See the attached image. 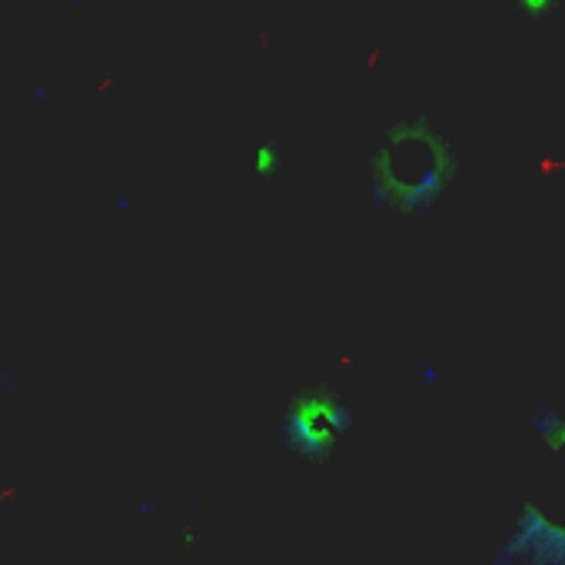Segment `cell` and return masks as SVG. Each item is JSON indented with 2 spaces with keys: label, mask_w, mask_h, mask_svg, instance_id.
Segmentation results:
<instances>
[{
  "label": "cell",
  "mask_w": 565,
  "mask_h": 565,
  "mask_svg": "<svg viewBox=\"0 0 565 565\" xmlns=\"http://www.w3.org/2000/svg\"><path fill=\"white\" fill-rule=\"evenodd\" d=\"M539 433H542L545 446L565 449V419H562V416L542 413V419H539Z\"/></svg>",
  "instance_id": "obj_3"
},
{
  "label": "cell",
  "mask_w": 565,
  "mask_h": 565,
  "mask_svg": "<svg viewBox=\"0 0 565 565\" xmlns=\"http://www.w3.org/2000/svg\"><path fill=\"white\" fill-rule=\"evenodd\" d=\"M370 173L372 193L379 196L382 207L402 217H423L456 180L459 156L429 117H413L386 130L370 160Z\"/></svg>",
  "instance_id": "obj_1"
},
{
  "label": "cell",
  "mask_w": 565,
  "mask_h": 565,
  "mask_svg": "<svg viewBox=\"0 0 565 565\" xmlns=\"http://www.w3.org/2000/svg\"><path fill=\"white\" fill-rule=\"evenodd\" d=\"M276 164H280V156H276V150H273V147H263V153H260V164H256V166H260L263 173H266V170H270V173H273V170H276Z\"/></svg>",
  "instance_id": "obj_5"
},
{
  "label": "cell",
  "mask_w": 565,
  "mask_h": 565,
  "mask_svg": "<svg viewBox=\"0 0 565 565\" xmlns=\"http://www.w3.org/2000/svg\"><path fill=\"white\" fill-rule=\"evenodd\" d=\"M196 542H200V532H196V525H183V549H186V552H193Z\"/></svg>",
  "instance_id": "obj_6"
},
{
  "label": "cell",
  "mask_w": 565,
  "mask_h": 565,
  "mask_svg": "<svg viewBox=\"0 0 565 565\" xmlns=\"http://www.w3.org/2000/svg\"><path fill=\"white\" fill-rule=\"evenodd\" d=\"M353 426V409L339 399L333 389L316 386L309 392H299L282 419L286 446L306 462H323L333 456L339 443V433Z\"/></svg>",
  "instance_id": "obj_2"
},
{
  "label": "cell",
  "mask_w": 565,
  "mask_h": 565,
  "mask_svg": "<svg viewBox=\"0 0 565 565\" xmlns=\"http://www.w3.org/2000/svg\"><path fill=\"white\" fill-rule=\"evenodd\" d=\"M519 11H525L529 17H545L555 11V0H519Z\"/></svg>",
  "instance_id": "obj_4"
}]
</instances>
